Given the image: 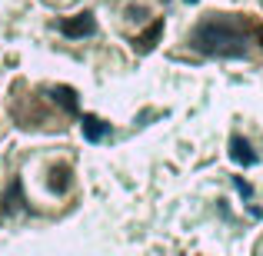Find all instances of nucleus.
<instances>
[{"instance_id": "f257e3e1", "label": "nucleus", "mask_w": 263, "mask_h": 256, "mask_svg": "<svg viewBox=\"0 0 263 256\" xmlns=\"http://www.w3.org/2000/svg\"><path fill=\"white\" fill-rule=\"evenodd\" d=\"M190 47L206 57H247V30L230 17H206L193 27Z\"/></svg>"}, {"instance_id": "f03ea898", "label": "nucleus", "mask_w": 263, "mask_h": 256, "mask_svg": "<svg viewBox=\"0 0 263 256\" xmlns=\"http://www.w3.org/2000/svg\"><path fill=\"white\" fill-rule=\"evenodd\" d=\"M93 30H97V20H93V13H87V10L60 20V33H64V37H90Z\"/></svg>"}, {"instance_id": "7ed1b4c3", "label": "nucleus", "mask_w": 263, "mask_h": 256, "mask_svg": "<svg viewBox=\"0 0 263 256\" xmlns=\"http://www.w3.org/2000/svg\"><path fill=\"white\" fill-rule=\"evenodd\" d=\"M230 156H233L237 163H243V167L257 163V153L250 150V143H247L243 136H233V140H230Z\"/></svg>"}, {"instance_id": "20e7f679", "label": "nucleus", "mask_w": 263, "mask_h": 256, "mask_svg": "<svg viewBox=\"0 0 263 256\" xmlns=\"http://www.w3.org/2000/svg\"><path fill=\"white\" fill-rule=\"evenodd\" d=\"M160 33H163V20H154V27H150L147 33H140V37L134 40V47H137L140 53L154 50V47H157V40H160Z\"/></svg>"}, {"instance_id": "39448f33", "label": "nucleus", "mask_w": 263, "mask_h": 256, "mask_svg": "<svg viewBox=\"0 0 263 256\" xmlns=\"http://www.w3.org/2000/svg\"><path fill=\"white\" fill-rule=\"evenodd\" d=\"M80 127H84V136L87 140H103V136L110 133V123H103V120H97V116H84V123H80Z\"/></svg>"}, {"instance_id": "423d86ee", "label": "nucleus", "mask_w": 263, "mask_h": 256, "mask_svg": "<svg viewBox=\"0 0 263 256\" xmlns=\"http://www.w3.org/2000/svg\"><path fill=\"white\" fill-rule=\"evenodd\" d=\"M50 96L67 110V113H77V93H73L70 87H53V90H50Z\"/></svg>"}, {"instance_id": "0eeeda50", "label": "nucleus", "mask_w": 263, "mask_h": 256, "mask_svg": "<svg viewBox=\"0 0 263 256\" xmlns=\"http://www.w3.org/2000/svg\"><path fill=\"white\" fill-rule=\"evenodd\" d=\"M67 186H70V180H67V167H53L50 170V190H57V193H64Z\"/></svg>"}, {"instance_id": "6e6552de", "label": "nucleus", "mask_w": 263, "mask_h": 256, "mask_svg": "<svg viewBox=\"0 0 263 256\" xmlns=\"http://www.w3.org/2000/svg\"><path fill=\"white\" fill-rule=\"evenodd\" d=\"M257 37H260V44H263V30H257Z\"/></svg>"}]
</instances>
